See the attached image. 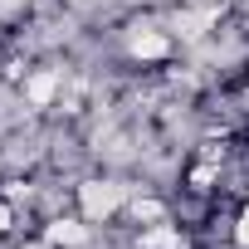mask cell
Segmentation results:
<instances>
[{"mask_svg": "<svg viewBox=\"0 0 249 249\" xmlns=\"http://www.w3.org/2000/svg\"><path fill=\"white\" fill-rule=\"evenodd\" d=\"M69 200H73V210L93 230L98 225H117L122 210H127V200H132V181L117 176V171H88V176H78L69 186Z\"/></svg>", "mask_w": 249, "mask_h": 249, "instance_id": "6da1fadb", "label": "cell"}]
</instances>
